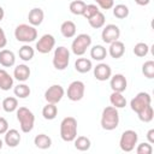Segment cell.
<instances>
[{"mask_svg":"<svg viewBox=\"0 0 154 154\" xmlns=\"http://www.w3.org/2000/svg\"><path fill=\"white\" fill-rule=\"evenodd\" d=\"M34 144L38 149H48L52 146V138L46 134H38L34 138Z\"/></svg>","mask_w":154,"mask_h":154,"instance_id":"obj_22","label":"cell"},{"mask_svg":"<svg viewBox=\"0 0 154 154\" xmlns=\"http://www.w3.org/2000/svg\"><path fill=\"white\" fill-rule=\"evenodd\" d=\"M107 55V51L102 45H95L90 49V57L96 61H102Z\"/></svg>","mask_w":154,"mask_h":154,"instance_id":"obj_25","label":"cell"},{"mask_svg":"<svg viewBox=\"0 0 154 154\" xmlns=\"http://www.w3.org/2000/svg\"><path fill=\"white\" fill-rule=\"evenodd\" d=\"M109 102L116 108H124L126 106L125 96H123V93L118 91H112V94L109 95Z\"/></svg>","mask_w":154,"mask_h":154,"instance_id":"obj_24","label":"cell"},{"mask_svg":"<svg viewBox=\"0 0 154 154\" xmlns=\"http://www.w3.org/2000/svg\"><path fill=\"white\" fill-rule=\"evenodd\" d=\"M100 10H99V7L96 6V5H94V4H89V5H85V8H84V11H83V17L84 18H87V19H89L90 17H93L95 13H97Z\"/></svg>","mask_w":154,"mask_h":154,"instance_id":"obj_37","label":"cell"},{"mask_svg":"<svg viewBox=\"0 0 154 154\" xmlns=\"http://www.w3.org/2000/svg\"><path fill=\"white\" fill-rule=\"evenodd\" d=\"M1 107L5 112L7 113H11V112H14L17 111L18 108V100L13 96H8V97H5L2 100V103H1Z\"/></svg>","mask_w":154,"mask_h":154,"instance_id":"obj_27","label":"cell"},{"mask_svg":"<svg viewBox=\"0 0 154 154\" xmlns=\"http://www.w3.org/2000/svg\"><path fill=\"white\" fill-rule=\"evenodd\" d=\"M60 32L64 37L71 38L76 35V24L72 20H65L60 25Z\"/></svg>","mask_w":154,"mask_h":154,"instance_id":"obj_21","label":"cell"},{"mask_svg":"<svg viewBox=\"0 0 154 154\" xmlns=\"http://www.w3.org/2000/svg\"><path fill=\"white\" fill-rule=\"evenodd\" d=\"M58 114V107L55 103H49L47 102V105L42 108V116L46 120H53Z\"/></svg>","mask_w":154,"mask_h":154,"instance_id":"obj_28","label":"cell"},{"mask_svg":"<svg viewBox=\"0 0 154 154\" xmlns=\"http://www.w3.org/2000/svg\"><path fill=\"white\" fill-rule=\"evenodd\" d=\"M136 153L137 154H152L153 153V147L149 142L140 143L136 148Z\"/></svg>","mask_w":154,"mask_h":154,"instance_id":"obj_38","label":"cell"},{"mask_svg":"<svg viewBox=\"0 0 154 154\" xmlns=\"http://www.w3.org/2000/svg\"><path fill=\"white\" fill-rule=\"evenodd\" d=\"M147 140H148V142H149L150 144L154 143V129L148 130V132H147Z\"/></svg>","mask_w":154,"mask_h":154,"instance_id":"obj_42","label":"cell"},{"mask_svg":"<svg viewBox=\"0 0 154 154\" xmlns=\"http://www.w3.org/2000/svg\"><path fill=\"white\" fill-rule=\"evenodd\" d=\"M7 45V38L5 35V31L0 28V48H4Z\"/></svg>","mask_w":154,"mask_h":154,"instance_id":"obj_41","label":"cell"},{"mask_svg":"<svg viewBox=\"0 0 154 154\" xmlns=\"http://www.w3.org/2000/svg\"><path fill=\"white\" fill-rule=\"evenodd\" d=\"M85 2L82 1V0H75L70 4V11L72 14H76V16H82L83 14V11L85 8Z\"/></svg>","mask_w":154,"mask_h":154,"instance_id":"obj_34","label":"cell"},{"mask_svg":"<svg viewBox=\"0 0 154 154\" xmlns=\"http://www.w3.org/2000/svg\"><path fill=\"white\" fill-rule=\"evenodd\" d=\"M69 63H70V51L64 46H59L58 48H55L53 55V66L57 70L63 71L69 66Z\"/></svg>","mask_w":154,"mask_h":154,"instance_id":"obj_5","label":"cell"},{"mask_svg":"<svg viewBox=\"0 0 154 154\" xmlns=\"http://www.w3.org/2000/svg\"><path fill=\"white\" fill-rule=\"evenodd\" d=\"M138 135L134 130H125L119 140V147L123 152H132L137 144Z\"/></svg>","mask_w":154,"mask_h":154,"instance_id":"obj_7","label":"cell"},{"mask_svg":"<svg viewBox=\"0 0 154 154\" xmlns=\"http://www.w3.org/2000/svg\"><path fill=\"white\" fill-rule=\"evenodd\" d=\"M105 22H106L105 14H103L101 11H99L97 13H95L93 17H90V18L88 19L89 25H90L91 28H94V29H100V28H102V26L105 25Z\"/></svg>","mask_w":154,"mask_h":154,"instance_id":"obj_26","label":"cell"},{"mask_svg":"<svg viewBox=\"0 0 154 154\" xmlns=\"http://www.w3.org/2000/svg\"><path fill=\"white\" fill-rule=\"evenodd\" d=\"M22 137H20V134L18 130L16 129H8L6 132H5V138H4V142L5 144H7L10 148H14L19 144Z\"/></svg>","mask_w":154,"mask_h":154,"instance_id":"obj_15","label":"cell"},{"mask_svg":"<svg viewBox=\"0 0 154 154\" xmlns=\"http://www.w3.org/2000/svg\"><path fill=\"white\" fill-rule=\"evenodd\" d=\"M135 2L140 6H147L150 2V0H135Z\"/></svg>","mask_w":154,"mask_h":154,"instance_id":"obj_43","label":"cell"},{"mask_svg":"<svg viewBox=\"0 0 154 154\" xmlns=\"http://www.w3.org/2000/svg\"><path fill=\"white\" fill-rule=\"evenodd\" d=\"M2 144H4V142H2V140L0 138V150H1V148H2Z\"/></svg>","mask_w":154,"mask_h":154,"instance_id":"obj_45","label":"cell"},{"mask_svg":"<svg viewBox=\"0 0 154 154\" xmlns=\"http://www.w3.org/2000/svg\"><path fill=\"white\" fill-rule=\"evenodd\" d=\"M125 53V46L122 41L117 40L112 43H109V48H108V54L113 58V59H119L124 55Z\"/></svg>","mask_w":154,"mask_h":154,"instance_id":"obj_18","label":"cell"},{"mask_svg":"<svg viewBox=\"0 0 154 154\" xmlns=\"http://www.w3.org/2000/svg\"><path fill=\"white\" fill-rule=\"evenodd\" d=\"M95 2L102 10H111L114 6V0H95Z\"/></svg>","mask_w":154,"mask_h":154,"instance_id":"obj_39","label":"cell"},{"mask_svg":"<svg viewBox=\"0 0 154 154\" xmlns=\"http://www.w3.org/2000/svg\"><path fill=\"white\" fill-rule=\"evenodd\" d=\"M43 18H45V13H43L42 8H40V7H34L32 10H30V12L28 14L29 24L32 26L40 25L43 22Z\"/></svg>","mask_w":154,"mask_h":154,"instance_id":"obj_17","label":"cell"},{"mask_svg":"<svg viewBox=\"0 0 154 154\" xmlns=\"http://www.w3.org/2000/svg\"><path fill=\"white\" fill-rule=\"evenodd\" d=\"M16 114H17V120L19 122L20 125V130L25 134L30 132L34 129V124H35L34 113L26 107H18Z\"/></svg>","mask_w":154,"mask_h":154,"instance_id":"obj_3","label":"cell"},{"mask_svg":"<svg viewBox=\"0 0 154 154\" xmlns=\"http://www.w3.org/2000/svg\"><path fill=\"white\" fill-rule=\"evenodd\" d=\"M148 52H149V46L147 43H144V42H138L134 47V54L136 57L143 58V57H146L148 54Z\"/></svg>","mask_w":154,"mask_h":154,"instance_id":"obj_35","label":"cell"},{"mask_svg":"<svg viewBox=\"0 0 154 154\" xmlns=\"http://www.w3.org/2000/svg\"><path fill=\"white\" fill-rule=\"evenodd\" d=\"M60 137L65 142H72L77 137V120L73 117H65L61 120Z\"/></svg>","mask_w":154,"mask_h":154,"instance_id":"obj_2","label":"cell"},{"mask_svg":"<svg viewBox=\"0 0 154 154\" xmlns=\"http://www.w3.org/2000/svg\"><path fill=\"white\" fill-rule=\"evenodd\" d=\"M142 73L144 75V77L149 79L154 78V61L153 60H147L142 65Z\"/></svg>","mask_w":154,"mask_h":154,"instance_id":"obj_36","label":"cell"},{"mask_svg":"<svg viewBox=\"0 0 154 154\" xmlns=\"http://www.w3.org/2000/svg\"><path fill=\"white\" fill-rule=\"evenodd\" d=\"M75 142V148L77 150H81V152H85V150H89L90 149V146H91V142L88 137L85 136H78L73 140Z\"/></svg>","mask_w":154,"mask_h":154,"instance_id":"obj_29","label":"cell"},{"mask_svg":"<svg viewBox=\"0 0 154 154\" xmlns=\"http://www.w3.org/2000/svg\"><path fill=\"white\" fill-rule=\"evenodd\" d=\"M111 76H112V69L108 64L100 63L94 67V77L97 81H100V82L107 81L111 78Z\"/></svg>","mask_w":154,"mask_h":154,"instance_id":"obj_13","label":"cell"},{"mask_svg":"<svg viewBox=\"0 0 154 154\" xmlns=\"http://www.w3.org/2000/svg\"><path fill=\"white\" fill-rule=\"evenodd\" d=\"M0 107H1V106H0Z\"/></svg>","mask_w":154,"mask_h":154,"instance_id":"obj_46","label":"cell"},{"mask_svg":"<svg viewBox=\"0 0 154 154\" xmlns=\"http://www.w3.org/2000/svg\"><path fill=\"white\" fill-rule=\"evenodd\" d=\"M75 69L79 73H87L93 69L91 60H89L87 58H78L75 61Z\"/></svg>","mask_w":154,"mask_h":154,"instance_id":"obj_23","label":"cell"},{"mask_svg":"<svg viewBox=\"0 0 154 154\" xmlns=\"http://www.w3.org/2000/svg\"><path fill=\"white\" fill-rule=\"evenodd\" d=\"M13 87V77L4 69H0V89L10 90Z\"/></svg>","mask_w":154,"mask_h":154,"instance_id":"obj_20","label":"cell"},{"mask_svg":"<svg viewBox=\"0 0 154 154\" xmlns=\"http://www.w3.org/2000/svg\"><path fill=\"white\" fill-rule=\"evenodd\" d=\"M64 94H65V90H64V88H63L61 85H59V84H53V85H51V87L45 91V99H46L47 102H49V103H55V105H57V103L63 99Z\"/></svg>","mask_w":154,"mask_h":154,"instance_id":"obj_11","label":"cell"},{"mask_svg":"<svg viewBox=\"0 0 154 154\" xmlns=\"http://www.w3.org/2000/svg\"><path fill=\"white\" fill-rule=\"evenodd\" d=\"M137 117H138V119H140L141 122H143V123H149V122H152L153 118H154V111H153L152 105H149V106L146 107L143 111H141L140 113H137Z\"/></svg>","mask_w":154,"mask_h":154,"instance_id":"obj_33","label":"cell"},{"mask_svg":"<svg viewBox=\"0 0 154 154\" xmlns=\"http://www.w3.org/2000/svg\"><path fill=\"white\" fill-rule=\"evenodd\" d=\"M91 45V37L88 34H79L75 37V40L71 43V51L75 55H83L87 52V48H89Z\"/></svg>","mask_w":154,"mask_h":154,"instance_id":"obj_6","label":"cell"},{"mask_svg":"<svg viewBox=\"0 0 154 154\" xmlns=\"http://www.w3.org/2000/svg\"><path fill=\"white\" fill-rule=\"evenodd\" d=\"M85 91V85L82 81H73L67 87V99L71 101H79L83 99Z\"/></svg>","mask_w":154,"mask_h":154,"instance_id":"obj_9","label":"cell"},{"mask_svg":"<svg viewBox=\"0 0 154 154\" xmlns=\"http://www.w3.org/2000/svg\"><path fill=\"white\" fill-rule=\"evenodd\" d=\"M120 36V29L116 24H107L101 32V38L105 43H112Z\"/></svg>","mask_w":154,"mask_h":154,"instance_id":"obj_12","label":"cell"},{"mask_svg":"<svg viewBox=\"0 0 154 154\" xmlns=\"http://www.w3.org/2000/svg\"><path fill=\"white\" fill-rule=\"evenodd\" d=\"M34 54H35V51L31 46L29 45H24L19 48L18 51V55L19 58L23 60V61H30L32 58H34Z\"/></svg>","mask_w":154,"mask_h":154,"instance_id":"obj_30","label":"cell"},{"mask_svg":"<svg viewBox=\"0 0 154 154\" xmlns=\"http://www.w3.org/2000/svg\"><path fill=\"white\" fill-rule=\"evenodd\" d=\"M8 130V123L4 117H0V135H5V132Z\"/></svg>","mask_w":154,"mask_h":154,"instance_id":"obj_40","label":"cell"},{"mask_svg":"<svg viewBox=\"0 0 154 154\" xmlns=\"http://www.w3.org/2000/svg\"><path fill=\"white\" fill-rule=\"evenodd\" d=\"M30 73H31V71H30L29 66L25 65V64H19L13 70V77L18 82H25V81H28L29 77H30Z\"/></svg>","mask_w":154,"mask_h":154,"instance_id":"obj_16","label":"cell"},{"mask_svg":"<svg viewBox=\"0 0 154 154\" xmlns=\"http://www.w3.org/2000/svg\"><path fill=\"white\" fill-rule=\"evenodd\" d=\"M119 125V113L118 108L113 106H107L102 109L101 114V128L107 131H112L117 129Z\"/></svg>","mask_w":154,"mask_h":154,"instance_id":"obj_1","label":"cell"},{"mask_svg":"<svg viewBox=\"0 0 154 154\" xmlns=\"http://www.w3.org/2000/svg\"><path fill=\"white\" fill-rule=\"evenodd\" d=\"M4 16H5V11H4V8L0 6V22L4 19Z\"/></svg>","mask_w":154,"mask_h":154,"instance_id":"obj_44","label":"cell"},{"mask_svg":"<svg viewBox=\"0 0 154 154\" xmlns=\"http://www.w3.org/2000/svg\"><path fill=\"white\" fill-rule=\"evenodd\" d=\"M14 37L19 42L30 43L37 38V30L30 24H19L14 29Z\"/></svg>","mask_w":154,"mask_h":154,"instance_id":"obj_4","label":"cell"},{"mask_svg":"<svg viewBox=\"0 0 154 154\" xmlns=\"http://www.w3.org/2000/svg\"><path fill=\"white\" fill-rule=\"evenodd\" d=\"M54 46H55V38H54V36L51 35V34H45V35H42L38 38V41L36 42V47L35 48H36V51L38 53L47 54V53H49L54 48Z\"/></svg>","mask_w":154,"mask_h":154,"instance_id":"obj_10","label":"cell"},{"mask_svg":"<svg viewBox=\"0 0 154 154\" xmlns=\"http://www.w3.org/2000/svg\"><path fill=\"white\" fill-rule=\"evenodd\" d=\"M149 105H152V97L146 91H141L138 93L131 101H130V107L131 109L137 114L141 111H143L146 107H148Z\"/></svg>","mask_w":154,"mask_h":154,"instance_id":"obj_8","label":"cell"},{"mask_svg":"<svg viewBox=\"0 0 154 154\" xmlns=\"http://www.w3.org/2000/svg\"><path fill=\"white\" fill-rule=\"evenodd\" d=\"M109 87H111L112 91L123 93V91H125V90H126L128 81H126V78H125V76H124V75H122V73H116L114 76H111Z\"/></svg>","mask_w":154,"mask_h":154,"instance_id":"obj_14","label":"cell"},{"mask_svg":"<svg viewBox=\"0 0 154 154\" xmlns=\"http://www.w3.org/2000/svg\"><path fill=\"white\" fill-rule=\"evenodd\" d=\"M16 63V55L12 51L1 49L0 51V65L4 67H11Z\"/></svg>","mask_w":154,"mask_h":154,"instance_id":"obj_19","label":"cell"},{"mask_svg":"<svg viewBox=\"0 0 154 154\" xmlns=\"http://www.w3.org/2000/svg\"><path fill=\"white\" fill-rule=\"evenodd\" d=\"M13 93H14V95H16L17 97H19V99H26V97L30 95L31 90H30L29 85H26V84H24V83H20V84H18V85H16V87L13 88Z\"/></svg>","mask_w":154,"mask_h":154,"instance_id":"obj_31","label":"cell"},{"mask_svg":"<svg viewBox=\"0 0 154 154\" xmlns=\"http://www.w3.org/2000/svg\"><path fill=\"white\" fill-rule=\"evenodd\" d=\"M113 16L118 19H124L129 16V7L124 4H118L113 6Z\"/></svg>","mask_w":154,"mask_h":154,"instance_id":"obj_32","label":"cell"}]
</instances>
